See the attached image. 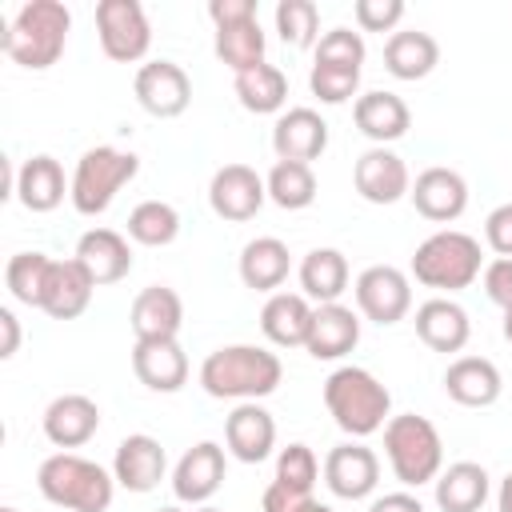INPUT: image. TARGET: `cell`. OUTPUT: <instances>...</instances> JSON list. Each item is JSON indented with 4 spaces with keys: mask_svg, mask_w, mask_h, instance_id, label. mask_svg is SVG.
<instances>
[{
    "mask_svg": "<svg viewBox=\"0 0 512 512\" xmlns=\"http://www.w3.org/2000/svg\"><path fill=\"white\" fill-rule=\"evenodd\" d=\"M284 364L276 352L260 344H224L204 356L200 364V388L216 400H264L280 388Z\"/></svg>",
    "mask_w": 512,
    "mask_h": 512,
    "instance_id": "obj_1",
    "label": "cell"
},
{
    "mask_svg": "<svg viewBox=\"0 0 512 512\" xmlns=\"http://www.w3.org/2000/svg\"><path fill=\"white\" fill-rule=\"evenodd\" d=\"M68 28H72V12L60 0H28L4 28L0 48L8 52L12 64L28 72H44L64 56Z\"/></svg>",
    "mask_w": 512,
    "mask_h": 512,
    "instance_id": "obj_2",
    "label": "cell"
},
{
    "mask_svg": "<svg viewBox=\"0 0 512 512\" xmlns=\"http://www.w3.org/2000/svg\"><path fill=\"white\" fill-rule=\"evenodd\" d=\"M324 408L340 432L364 440L392 420V392L368 368L344 364L324 380Z\"/></svg>",
    "mask_w": 512,
    "mask_h": 512,
    "instance_id": "obj_3",
    "label": "cell"
},
{
    "mask_svg": "<svg viewBox=\"0 0 512 512\" xmlns=\"http://www.w3.org/2000/svg\"><path fill=\"white\" fill-rule=\"evenodd\" d=\"M36 488L48 504L64 512H108L116 496V476L88 456L52 452L36 472Z\"/></svg>",
    "mask_w": 512,
    "mask_h": 512,
    "instance_id": "obj_4",
    "label": "cell"
},
{
    "mask_svg": "<svg viewBox=\"0 0 512 512\" xmlns=\"http://www.w3.org/2000/svg\"><path fill=\"white\" fill-rule=\"evenodd\" d=\"M480 272H484L480 240L468 236V232H460V228H440L428 240H420L416 252H412V276H416V284L436 288V292H460Z\"/></svg>",
    "mask_w": 512,
    "mask_h": 512,
    "instance_id": "obj_5",
    "label": "cell"
},
{
    "mask_svg": "<svg viewBox=\"0 0 512 512\" xmlns=\"http://www.w3.org/2000/svg\"><path fill=\"white\" fill-rule=\"evenodd\" d=\"M384 456H388L392 476L404 488L432 484L444 472V440H440L436 424L416 412L392 416L384 424Z\"/></svg>",
    "mask_w": 512,
    "mask_h": 512,
    "instance_id": "obj_6",
    "label": "cell"
},
{
    "mask_svg": "<svg viewBox=\"0 0 512 512\" xmlns=\"http://www.w3.org/2000/svg\"><path fill=\"white\" fill-rule=\"evenodd\" d=\"M140 172V156L112 148V144H96L76 160V172L68 180V200L80 216H104L116 200V192L124 184H132Z\"/></svg>",
    "mask_w": 512,
    "mask_h": 512,
    "instance_id": "obj_7",
    "label": "cell"
},
{
    "mask_svg": "<svg viewBox=\"0 0 512 512\" xmlns=\"http://www.w3.org/2000/svg\"><path fill=\"white\" fill-rule=\"evenodd\" d=\"M96 36L108 60L136 64L152 48V24L140 0H100L96 4Z\"/></svg>",
    "mask_w": 512,
    "mask_h": 512,
    "instance_id": "obj_8",
    "label": "cell"
},
{
    "mask_svg": "<svg viewBox=\"0 0 512 512\" xmlns=\"http://www.w3.org/2000/svg\"><path fill=\"white\" fill-rule=\"evenodd\" d=\"M356 308L372 324H400L412 308V280L392 264H372L356 276Z\"/></svg>",
    "mask_w": 512,
    "mask_h": 512,
    "instance_id": "obj_9",
    "label": "cell"
},
{
    "mask_svg": "<svg viewBox=\"0 0 512 512\" xmlns=\"http://www.w3.org/2000/svg\"><path fill=\"white\" fill-rule=\"evenodd\" d=\"M132 92H136V104L148 116H156V120H172V116H180L192 104V80L172 60H148V64H140L136 68V80H132Z\"/></svg>",
    "mask_w": 512,
    "mask_h": 512,
    "instance_id": "obj_10",
    "label": "cell"
},
{
    "mask_svg": "<svg viewBox=\"0 0 512 512\" xmlns=\"http://www.w3.org/2000/svg\"><path fill=\"white\" fill-rule=\"evenodd\" d=\"M268 200V184L256 168L248 164H224L212 172V184H208V204L220 220H252Z\"/></svg>",
    "mask_w": 512,
    "mask_h": 512,
    "instance_id": "obj_11",
    "label": "cell"
},
{
    "mask_svg": "<svg viewBox=\"0 0 512 512\" xmlns=\"http://www.w3.org/2000/svg\"><path fill=\"white\" fill-rule=\"evenodd\" d=\"M324 484L340 500H364V496H372L376 484H380V460H376V452L368 444H360V440L336 444L324 456Z\"/></svg>",
    "mask_w": 512,
    "mask_h": 512,
    "instance_id": "obj_12",
    "label": "cell"
},
{
    "mask_svg": "<svg viewBox=\"0 0 512 512\" xmlns=\"http://www.w3.org/2000/svg\"><path fill=\"white\" fill-rule=\"evenodd\" d=\"M224 448L216 444V440H200V444H192L180 460H176V468H172V492H176V500L180 504H208L216 492H220V484H224Z\"/></svg>",
    "mask_w": 512,
    "mask_h": 512,
    "instance_id": "obj_13",
    "label": "cell"
},
{
    "mask_svg": "<svg viewBox=\"0 0 512 512\" xmlns=\"http://www.w3.org/2000/svg\"><path fill=\"white\" fill-rule=\"evenodd\" d=\"M224 448L240 464H260L276 448V420L260 400H244L224 420Z\"/></svg>",
    "mask_w": 512,
    "mask_h": 512,
    "instance_id": "obj_14",
    "label": "cell"
},
{
    "mask_svg": "<svg viewBox=\"0 0 512 512\" xmlns=\"http://www.w3.org/2000/svg\"><path fill=\"white\" fill-rule=\"evenodd\" d=\"M412 204L424 220L432 224H452L464 216L468 208V180L456 172V168H424L416 180H412Z\"/></svg>",
    "mask_w": 512,
    "mask_h": 512,
    "instance_id": "obj_15",
    "label": "cell"
},
{
    "mask_svg": "<svg viewBox=\"0 0 512 512\" xmlns=\"http://www.w3.org/2000/svg\"><path fill=\"white\" fill-rule=\"evenodd\" d=\"M168 472V456H164V444L148 432H132L116 444V456H112V476L120 488L128 492H152Z\"/></svg>",
    "mask_w": 512,
    "mask_h": 512,
    "instance_id": "obj_16",
    "label": "cell"
},
{
    "mask_svg": "<svg viewBox=\"0 0 512 512\" xmlns=\"http://www.w3.org/2000/svg\"><path fill=\"white\" fill-rule=\"evenodd\" d=\"M328 148V124L316 108H288L272 124V152L276 160L312 164Z\"/></svg>",
    "mask_w": 512,
    "mask_h": 512,
    "instance_id": "obj_17",
    "label": "cell"
},
{
    "mask_svg": "<svg viewBox=\"0 0 512 512\" xmlns=\"http://www.w3.org/2000/svg\"><path fill=\"white\" fill-rule=\"evenodd\" d=\"M352 184L368 204H396L412 192L408 164L392 148H368L352 168Z\"/></svg>",
    "mask_w": 512,
    "mask_h": 512,
    "instance_id": "obj_18",
    "label": "cell"
},
{
    "mask_svg": "<svg viewBox=\"0 0 512 512\" xmlns=\"http://www.w3.org/2000/svg\"><path fill=\"white\" fill-rule=\"evenodd\" d=\"M72 260L88 272V280L96 288L104 284H116L132 272V248H128V236H120L116 228H88L80 240H76V252Z\"/></svg>",
    "mask_w": 512,
    "mask_h": 512,
    "instance_id": "obj_19",
    "label": "cell"
},
{
    "mask_svg": "<svg viewBox=\"0 0 512 512\" xmlns=\"http://www.w3.org/2000/svg\"><path fill=\"white\" fill-rule=\"evenodd\" d=\"M40 428H44L48 444H56V448L68 452V448H80V444H88V440L96 436V428H100V408H96V400L84 396V392H64V396H56V400L44 408Z\"/></svg>",
    "mask_w": 512,
    "mask_h": 512,
    "instance_id": "obj_20",
    "label": "cell"
},
{
    "mask_svg": "<svg viewBox=\"0 0 512 512\" xmlns=\"http://www.w3.org/2000/svg\"><path fill=\"white\" fill-rule=\"evenodd\" d=\"M360 344V316L348 304H316L304 352L312 360H340Z\"/></svg>",
    "mask_w": 512,
    "mask_h": 512,
    "instance_id": "obj_21",
    "label": "cell"
},
{
    "mask_svg": "<svg viewBox=\"0 0 512 512\" xmlns=\"http://www.w3.org/2000/svg\"><path fill=\"white\" fill-rule=\"evenodd\" d=\"M128 320H132L136 340H176L184 324V300L168 284H148L136 292Z\"/></svg>",
    "mask_w": 512,
    "mask_h": 512,
    "instance_id": "obj_22",
    "label": "cell"
},
{
    "mask_svg": "<svg viewBox=\"0 0 512 512\" xmlns=\"http://www.w3.org/2000/svg\"><path fill=\"white\" fill-rule=\"evenodd\" d=\"M132 372L152 392H180L188 384V356L180 340H136Z\"/></svg>",
    "mask_w": 512,
    "mask_h": 512,
    "instance_id": "obj_23",
    "label": "cell"
},
{
    "mask_svg": "<svg viewBox=\"0 0 512 512\" xmlns=\"http://www.w3.org/2000/svg\"><path fill=\"white\" fill-rule=\"evenodd\" d=\"M444 392L464 408H488L500 400L504 380L488 356H456L444 372Z\"/></svg>",
    "mask_w": 512,
    "mask_h": 512,
    "instance_id": "obj_24",
    "label": "cell"
},
{
    "mask_svg": "<svg viewBox=\"0 0 512 512\" xmlns=\"http://www.w3.org/2000/svg\"><path fill=\"white\" fill-rule=\"evenodd\" d=\"M92 280L76 260H52L48 276H44V296H40V312H48L52 320H76L88 304H92Z\"/></svg>",
    "mask_w": 512,
    "mask_h": 512,
    "instance_id": "obj_25",
    "label": "cell"
},
{
    "mask_svg": "<svg viewBox=\"0 0 512 512\" xmlns=\"http://www.w3.org/2000/svg\"><path fill=\"white\" fill-rule=\"evenodd\" d=\"M312 304L304 292H272L260 308V332L276 348H304L312 328Z\"/></svg>",
    "mask_w": 512,
    "mask_h": 512,
    "instance_id": "obj_26",
    "label": "cell"
},
{
    "mask_svg": "<svg viewBox=\"0 0 512 512\" xmlns=\"http://www.w3.org/2000/svg\"><path fill=\"white\" fill-rule=\"evenodd\" d=\"M352 120H356V128H360L376 148H388L392 140H400V136L408 132L412 112H408V104H404L396 92H380V88H376V92L356 96Z\"/></svg>",
    "mask_w": 512,
    "mask_h": 512,
    "instance_id": "obj_27",
    "label": "cell"
},
{
    "mask_svg": "<svg viewBox=\"0 0 512 512\" xmlns=\"http://www.w3.org/2000/svg\"><path fill=\"white\" fill-rule=\"evenodd\" d=\"M416 336L432 348V352H460L472 336V320L468 312L448 300V296H432L416 308Z\"/></svg>",
    "mask_w": 512,
    "mask_h": 512,
    "instance_id": "obj_28",
    "label": "cell"
},
{
    "mask_svg": "<svg viewBox=\"0 0 512 512\" xmlns=\"http://www.w3.org/2000/svg\"><path fill=\"white\" fill-rule=\"evenodd\" d=\"M436 504L440 512H480L488 492H492V476L484 464L476 460H456L448 464L436 480Z\"/></svg>",
    "mask_w": 512,
    "mask_h": 512,
    "instance_id": "obj_29",
    "label": "cell"
},
{
    "mask_svg": "<svg viewBox=\"0 0 512 512\" xmlns=\"http://www.w3.org/2000/svg\"><path fill=\"white\" fill-rule=\"evenodd\" d=\"M72 188L64 184V168L56 156H28L16 172V200L28 208V212H52L60 208V200L68 196Z\"/></svg>",
    "mask_w": 512,
    "mask_h": 512,
    "instance_id": "obj_30",
    "label": "cell"
},
{
    "mask_svg": "<svg viewBox=\"0 0 512 512\" xmlns=\"http://www.w3.org/2000/svg\"><path fill=\"white\" fill-rule=\"evenodd\" d=\"M288 268H292V252L276 236H256L240 248V280L256 292H276L288 280Z\"/></svg>",
    "mask_w": 512,
    "mask_h": 512,
    "instance_id": "obj_31",
    "label": "cell"
},
{
    "mask_svg": "<svg viewBox=\"0 0 512 512\" xmlns=\"http://www.w3.org/2000/svg\"><path fill=\"white\" fill-rule=\"evenodd\" d=\"M436 64H440V44L420 28L392 32L384 44V68L396 80H424Z\"/></svg>",
    "mask_w": 512,
    "mask_h": 512,
    "instance_id": "obj_32",
    "label": "cell"
},
{
    "mask_svg": "<svg viewBox=\"0 0 512 512\" xmlns=\"http://www.w3.org/2000/svg\"><path fill=\"white\" fill-rule=\"evenodd\" d=\"M300 288L316 304H336L348 288V260L340 248H312L300 260Z\"/></svg>",
    "mask_w": 512,
    "mask_h": 512,
    "instance_id": "obj_33",
    "label": "cell"
},
{
    "mask_svg": "<svg viewBox=\"0 0 512 512\" xmlns=\"http://www.w3.org/2000/svg\"><path fill=\"white\" fill-rule=\"evenodd\" d=\"M236 88V100L244 112H256V116H268V112H280L284 100H288V76L276 68V64H260L252 72H240L232 80Z\"/></svg>",
    "mask_w": 512,
    "mask_h": 512,
    "instance_id": "obj_34",
    "label": "cell"
},
{
    "mask_svg": "<svg viewBox=\"0 0 512 512\" xmlns=\"http://www.w3.org/2000/svg\"><path fill=\"white\" fill-rule=\"evenodd\" d=\"M264 48H268V44H264L260 20H244V24H224V28H216V56H220V64L232 68V76L268 64V60H264Z\"/></svg>",
    "mask_w": 512,
    "mask_h": 512,
    "instance_id": "obj_35",
    "label": "cell"
},
{
    "mask_svg": "<svg viewBox=\"0 0 512 512\" xmlns=\"http://www.w3.org/2000/svg\"><path fill=\"white\" fill-rule=\"evenodd\" d=\"M268 184V200L284 212H300L316 200V176L312 164H292V160H276L272 172L264 176Z\"/></svg>",
    "mask_w": 512,
    "mask_h": 512,
    "instance_id": "obj_36",
    "label": "cell"
},
{
    "mask_svg": "<svg viewBox=\"0 0 512 512\" xmlns=\"http://www.w3.org/2000/svg\"><path fill=\"white\" fill-rule=\"evenodd\" d=\"M180 236V212L168 200H140L128 212V240L144 248H164Z\"/></svg>",
    "mask_w": 512,
    "mask_h": 512,
    "instance_id": "obj_37",
    "label": "cell"
},
{
    "mask_svg": "<svg viewBox=\"0 0 512 512\" xmlns=\"http://www.w3.org/2000/svg\"><path fill=\"white\" fill-rule=\"evenodd\" d=\"M276 32L288 48H316L320 44V8L312 0H280Z\"/></svg>",
    "mask_w": 512,
    "mask_h": 512,
    "instance_id": "obj_38",
    "label": "cell"
},
{
    "mask_svg": "<svg viewBox=\"0 0 512 512\" xmlns=\"http://www.w3.org/2000/svg\"><path fill=\"white\" fill-rule=\"evenodd\" d=\"M48 264H52V256H44V252H16V256L8 260V268H4V284H8V292H12L20 304L40 308Z\"/></svg>",
    "mask_w": 512,
    "mask_h": 512,
    "instance_id": "obj_39",
    "label": "cell"
},
{
    "mask_svg": "<svg viewBox=\"0 0 512 512\" xmlns=\"http://www.w3.org/2000/svg\"><path fill=\"white\" fill-rule=\"evenodd\" d=\"M316 476H320V464H316V452H312L308 444L296 440V444L280 448V456H276V480H272V484H280V488H288V492L312 496Z\"/></svg>",
    "mask_w": 512,
    "mask_h": 512,
    "instance_id": "obj_40",
    "label": "cell"
},
{
    "mask_svg": "<svg viewBox=\"0 0 512 512\" xmlns=\"http://www.w3.org/2000/svg\"><path fill=\"white\" fill-rule=\"evenodd\" d=\"M308 88L316 100L324 104H344L356 96L360 88V68H336V64H312L308 72Z\"/></svg>",
    "mask_w": 512,
    "mask_h": 512,
    "instance_id": "obj_41",
    "label": "cell"
},
{
    "mask_svg": "<svg viewBox=\"0 0 512 512\" xmlns=\"http://www.w3.org/2000/svg\"><path fill=\"white\" fill-rule=\"evenodd\" d=\"M316 64H336V68H360L364 64V36L352 28H328L316 44Z\"/></svg>",
    "mask_w": 512,
    "mask_h": 512,
    "instance_id": "obj_42",
    "label": "cell"
},
{
    "mask_svg": "<svg viewBox=\"0 0 512 512\" xmlns=\"http://www.w3.org/2000/svg\"><path fill=\"white\" fill-rule=\"evenodd\" d=\"M352 16L364 32H392L404 20V0H356Z\"/></svg>",
    "mask_w": 512,
    "mask_h": 512,
    "instance_id": "obj_43",
    "label": "cell"
},
{
    "mask_svg": "<svg viewBox=\"0 0 512 512\" xmlns=\"http://www.w3.org/2000/svg\"><path fill=\"white\" fill-rule=\"evenodd\" d=\"M260 508H264V512H332L328 504H320V500H312V496H304V492H288V488H280V484H268V488H264Z\"/></svg>",
    "mask_w": 512,
    "mask_h": 512,
    "instance_id": "obj_44",
    "label": "cell"
},
{
    "mask_svg": "<svg viewBox=\"0 0 512 512\" xmlns=\"http://www.w3.org/2000/svg\"><path fill=\"white\" fill-rule=\"evenodd\" d=\"M484 292L496 308L512 312V260L508 256H496L492 264H484Z\"/></svg>",
    "mask_w": 512,
    "mask_h": 512,
    "instance_id": "obj_45",
    "label": "cell"
},
{
    "mask_svg": "<svg viewBox=\"0 0 512 512\" xmlns=\"http://www.w3.org/2000/svg\"><path fill=\"white\" fill-rule=\"evenodd\" d=\"M484 240H488V248H492L496 256H508V260H512V200L488 212V220H484Z\"/></svg>",
    "mask_w": 512,
    "mask_h": 512,
    "instance_id": "obj_46",
    "label": "cell"
},
{
    "mask_svg": "<svg viewBox=\"0 0 512 512\" xmlns=\"http://www.w3.org/2000/svg\"><path fill=\"white\" fill-rule=\"evenodd\" d=\"M208 16L216 28L244 24V20H256V0H208Z\"/></svg>",
    "mask_w": 512,
    "mask_h": 512,
    "instance_id": "obj_47",
    "label": "cell"
},
{
    "mask_svg": "<svg viewBox=\"0 0 512 512\" xmlns=\"http://www.w3.org/2000/svg\"><path fill=\"white\" fill-rule=\"evenodd\" d=\"M368 512H424V504L412 492H384V496L372 500Z\"/></svg>",
    "mask_w": 512,
    "mask_h": 512,
    "instance_id": "obj_48",
    "label": "cell"
},
{
    "mask_svg": "<svg viewBox=\"0 0 512 512\" xmlns=\"http://www.w3.org/2000/svg\"><path fill=\"white\" fill-rule=\"evenodd\" d=\"M0 332H4V340H0V356L8 360V356H16V348H20V320H16L12 308H0Z\"/></svg>",
    "mask_w": 512,
    "mask_h": 512,
    "instance_id": "obj_49",
    "label": "cell"
},
{
    "mask_svg": "<svg viewBox=\"0 0 512 512\" xmlns=\"http://www.w3.org/2000/svg\"><path fill=\"white\" fill-rule=\"evenodd\" d=\"M496 508L500 512H512V472L500 480V488H496Z\"/></svg>",
    "mask_w": 512,
    "mask_h": 512,
    "instance_id": "obj_50",
    "label": "cell"
},
{
    "mask_svg": "<svg viewBox=\"0 0 512 512\" xmlns=\"http://www.w3.org/2000/svg\"><path fill=\"white\" fill-rule=\"evenodd\" d=\"M504 340L512 344V312H504Z\"/></svg>",
    "mask_w": 512,
    "mask_h": 512,
    "instance_id": "obj_51",
    "label": "cell"
},
{
    "mask_svg": "<svg viewBox=\"0 0 512 512\" xmlns=\"http://www.w3.org/2000/svg\"><path fill=\"white\" fill-rule=\"evenodd\" d=\"M196 512H220V508H212V504H200V508H196Z\"/></svg>",
    "mask_w": 512,
    "mask_h": 512,
    "instance_id": "obj_52",
    "label": "cell"
},
{
    "mask_svg": "<svg viewBox=\"0 0 512 512\" xmlns=\"http://www.w3.org/2000/svg\"><path fill=\"white\" fill-rule=\"evenodd\" d=\"M160 512H184V508H160Z\"/></svg>",
    "mask_w": 512,
    "mask_h": 512,
    "instance_id": "obj_53",
    "label": "cell"
},
{
    "mask_svg": "<svg viewBox=\"0 0 512 512\" xmlns=\"http://www.w3.org/2000/svg\"><path fill=\"white\" fill-rule=\"evenodd\" d=\"M0 512H20V508H0Z\"/></svg>",
    "mask_w": 512,
    "mask_h": 512,
    "instance_id": "obj_54",
    "label": "cell"
}]
</instances>
